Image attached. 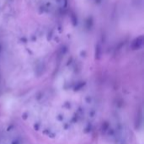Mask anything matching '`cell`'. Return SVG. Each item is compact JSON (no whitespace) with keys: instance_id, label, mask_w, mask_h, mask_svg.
Listing matches in <instances>:
<instances>
[{"instance_id":"obj_1","label":"cell","mask_w":144,"mask_h":144,"mask_svg":"<svg viewBox=\"0 0 144 144\" xmlns=\"http://www.w3.org/2000/svg\"><path fill=\"white\" fill-rule=\"evenodd\" d=\"M132 46H133V48L135 49L137 48H141L142 46V37H138V38H137L135 41L133 42V43H132Z\"/></svg>"}]
</instances>
